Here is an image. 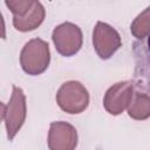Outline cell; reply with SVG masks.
Returning <instances> with one entry per match:
<instances>
[{"mask_svg":"<svg viewBox=\"0 0 150 150\" xmlns=\"http://www.w3.org/2000/svg\"><path fill=\"white\" fill-rule=\"evenodd\" d=\"M50 53L48 43L35 38L29 40L20 53V64L25 73L28 75H40L49 66Z\"/></svg>","mask_w":150,"mask_h":150,"instance_id":"obj_1","label":"cell"},{"mask_svg":"<svg viewBox=\"0 0 150 150\" xmlns=\"http://www.w3.org/2000/svg\"><path fill=\"white\" fill-rule=\"evenodd\" d=\"M130 32L135 38H137V40L150 34V7L145 8L136 16L130 26Z\"/></svg>","mask_w":150,"mask_h":150,"instance_id":"obj_11","label":"cell"},{"mask_svg":"<svg viewBox=\"0 0 150 150\" xmlns=\"http://www.w3.org/2000/svg\"><path fill=\"white\" fill-rule=\"evenodd\" d=\"M128 115L137 121L150 117V94L135 88L132 100L128 107Z\"/></svg>","mask_w":150,"mask_h":150,"instance_id":"obj_10","label":"cell"},{"mask_svg":"<svg viewBox=\"0 0 150 150\" xmlns=\"http://www.w3.org/2000/svg\"><path fill=\"white\" fill-rule=\"evenodd\" d=\"M6 6L11 9L14 16H23L26 15L29 9L33 7L34 1L32 0H6Z\"/></svg>","mask_w":150,"mask_h":150,"instance_id":"obj_12","label":"cell"},{"mask_svg":"<svg viewBox=\"0 0 150 150\" xmlns=\"http://www.w3.org/2000/svg\"><path fill=\"white\" fill-rule=\"evenodd\" d=\"M27 115L26 96L23 90L16 86L12 87V96L7 104L1 103V118L5 122L7 137L9 141L14 138L25 123Z\"/></svg>","mask_w":150,"mask_h":150,"instance_id":"obj_2","label":"cell"},{"mask_svg":"<svg viewBox=\"0 0 150 150\" xmlns=\"http://www.w3.org/2000/svg\"><path fill=\"white\" fill-rule=\"evenodd\" d=\"M135 88L150 94V34L132 43Z\"/></svg>","mask_w":150,"mask_h":150,"instance_id":"obj_4","label":"cell"},{"mask_svg":"<svg viewBox=\"0 0 150 150\" xmlns=\"http://www.w3.org/2000/svg\"><path fill=\"white\" fill-rule=\"evenodd\" d=\"M52 39L59 54L66 57L75 55L81 49L83 42L81 28L71 22H63L56 26Z\"/></svg>","mask_w":150,"mask_h":150,"instance_id":"obj_5","label":"cell"},{"mask_svg":"<svg viewBox=\"0 0 150 150\" xmlns=\"http://www.w3.org/2000/svg\"><path fill=\"white\" fill-rule=\"evenodd\" d=\"M77 145L76 129L63 121L52 122L48 131L49 150H75Z\"/></svg>","mask_w":150,"mask_h":150,"instance_id":"obj_8","label":"cell"},{"mask_svg":"<svg viewBox=\"0 0 150 150\" xmlns=\"http://www.w3.org/2000/svg\"><path fill=\"white\" fill-rule=\"evenodd\" d=\"M59 107L68 114H80L89 104V93L79 81L64 82L56 93Z\"/></svg>","mask_w":150,"mask_h":150,"instance_id":"obj_3","label":"cell"},{"mask_svg":"<svg viewBox=\"0 0 150 150\" xmlns=\"http://www.w3.org/2000/svg\"><path fill=\"white\" fill-rule=\"evenodd\" d=\"M121 45V36L114 27L102 21L96 23L93 30V46L100 59H110Z\"/></svg>","mask_w":150,"mask_h":150,"instance_id":"obj_6","label":"cell"},{"mask_svg":"<svg viewBox=\"0 0 150 150\" xmlns=\"http://www.w3.org/2000/svg\"><path fill=\"white\" fill-rule=\"evenodd\" d=\"M135 93L134 81H122L112 84L104 94L103 107L111 115H120L129 107Z\"/></svg>","mask_w":150,"mask_h":150,"instance_id":"obj_7","label":"cell"},{"mask_svg":"<svg viewBox=\"0 0 150 150\" xmlns=\"http://www.w3.org/2000/svg\"><path fill=\"white\" fill-rule=\"evenodd\" d=\"M46 15V11L40 1H34L33 7L23 16H13V26L19 32H29L38 28Z\"/></svg>","mask_w":150,"mask_h":150,"instance_id":"obj_9","label":"cell"}]
</instances>
